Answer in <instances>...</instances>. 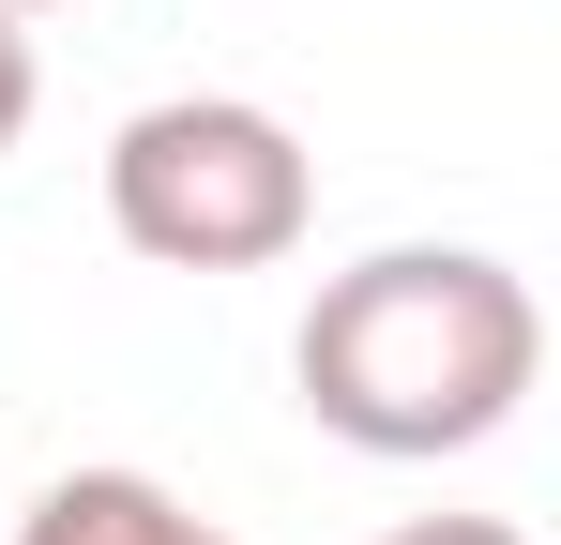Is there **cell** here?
<instances>
[{
    "mask_svg": "<svg viewBox=\"0 0 561 545\" xmlns=\"http://www.w3.org/2000/svg\"><path fill=\"white\" fill-rule=\"evenodd\" d=\"M288 379H304V409L350 454L425 469V454H470V440H501L531 409L547 303H531V272L485 258V243H379V258H350L304 303Z\"/></svg>",
    "mask_w": 561,
    "mask_h": 545,
    "instance_id": "6da1fadb",
    "label": "cell"
},
{
    "mask_svg": "<svg viewBox=\"0 0 561 545\" xmlns=\"http://www.w3.org/2000/svg\"><path fill=\"white\" fill-rule=\"evenodd\" d=\"M106 228L152 272H274L319 228V167L259 91H168L106 137Z\"/></svg>",
    "mask_w": 561,
    "mask_h": 545,
    "instance_id": "7a4b0ae2",
    "label": "cell"
},
{
    "mask_svg": "<svg viewBox=\"0 0 561 545\" xmlns=\"http://www.w3.org/2000/svg\"><path fill=\"white\" fill-rule=\"evenodd\" d=\"M0 545H228V531L183 515L152 469H61L31 515H0Z\"/></svg>",
    "mask_w": 561,
    "mask_h": 545,
    "instance_id": "3957f363",
    "label": "cell"
},
{
    "mask_svg": "<svg viewBox=\"0 0 561 545\" xmlns=\"http://www.w3.org/2000/svg\"><path fill=\"white\" fill-rule=\"evenodd\" d=\"M31 106H46V61H31V15H0V152L31 137Z\"/></svg>",
    "mask_w": 561,
    "mask_h": 545,
    "instance_id": "277c9868",
    "label": "cell"
},
{
    "mask_svg": "<svg viewBox=\"0 0 561 545\" xmlns=\"http://www.w3.org/2000/svg\"><path fill=\"white\" fill-rule=\"evenodd\" d=\"M379 545H531V531H501V515H410V531H379Z\"/></svg>",
    "mask_w": 561,
    "mask_h": 545,
    "instance_id": "5b68a950",
    "label": "cell"
},
{
    "mask_svg": "<svg viewBox=\"0 0 561 545\" xmlns=\"http://www.w3.org/2000/svg\"><path fill=\"white\" fill-rule=\"evenodd\" d=\"M0 15H61V0H0Z\"/></svg>",
    "mask_w": 561,
    "mask_h": 545,
    "instance_id": "8992f818",
    "label": "cell"
},
{
    "mask_svg": "<svg viewBox=\"0 0 561 545\" xmlns=\"http://www.w3.org/2000/svg\"><path fill=\"white\" fill-rule=\"evenodd\" d=\"M0 515H15V500H0Z\"/></svg>",
    "mask_w": 561,
    "mask_h": 545,
    "instance_id": "52a82bcc",
    "label": "cell"
}]
</instances>
